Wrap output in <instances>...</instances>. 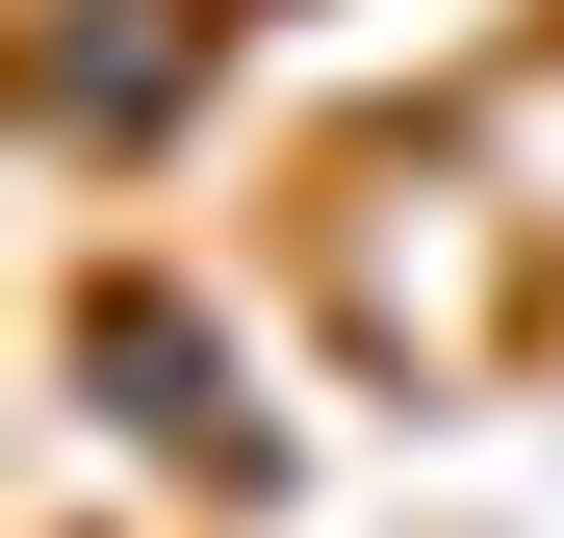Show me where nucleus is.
I'll return each mask as SVG.
<instances>
[{"instance_id":"obj_1","label":"nucleus","mask_w":564,"mask_h":538,"mask_svg":"<svg viewBox=\"0 0 564 538\" xmlns=\"http://www.w3.org/2000/svg\"><path fill=\"white\" fill-rule=\"evenodd\" d=\"M77 359H104V385H129V436H180V462H231V487H257V410H231V359L180 333L154 283H104V333H77Z\"/></svg>"},{"instance_id":"obj_2","label":"nucleus","mask_w":564,"mask_h":538,"mask_svg":"<svg viewBox=\"0 0 564 538\" xmlns=\"http://www.w3.org/2000/svg\"><path fill=\"white\" fill-rule=\"evenodd\" d=\"M52 103L77 129H154L180 103V26H154V0H77V26H52Z\"/></svg>"}]
</instances>
